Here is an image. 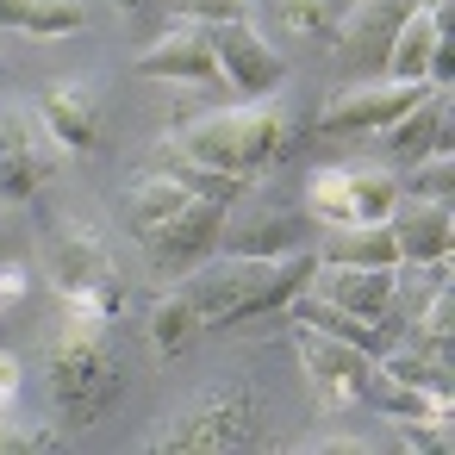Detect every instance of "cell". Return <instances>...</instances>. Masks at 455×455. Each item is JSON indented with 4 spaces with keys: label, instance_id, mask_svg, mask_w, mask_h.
Returning a JSON list of instances; mask_svg holds the SVG:
<instances>
[{
    "label": "cell",
    "instance_id": "6da1fadb",
    "mask_svg": "<svg viewBox=\"0 0 455 455\" xmlns=\"http://www.w3.org/2000/svg\"><path fill=\"white\" fill-rule=\"evenodd\" d=\"M44 393L63 424L88 430L119 399V355H113V312L82 293H57V331L44 349Z\"/></svg>",
    "mask_w": 455,
    "mask_h": 455
},
{
    "label": "cell",
    "instance_id": "7a4b0ae2",
    "mask_svg": "<svg viewBox=\"0 0 455 455\" xmlns=\"http://www.w3.org/2000/svg\"><path fill=\"white\" fill-rule=\"evenodd\" d=\"M299 138V113L275 94L262 100H243V107H212V113H194L169 150H181L188 163H206V169H225V175H262L275 169Z\"/></svg>",
    "mask_w": 455,
    "mask_h": 455
},
{
    "label": "cell",
    "instance_id": "3957f363",
    "mask_svg": "<svg viewBox=\"0 0 455 455\" xmlns=\"http://www.w3.org/2000/svg\"><path fill=\"white\" fill-rule=\"evenodd\" d=\"M312 268H318V256L306 243L287 250V256H206L200 268L181 275V287L200 306V324L225 331V324H243V318L281 312L312 281Z\"/></svg>",
    "mask_w": 455,
    "mask_h": 455
},
{
    "label": "cell",
    "instance_id": "277c9868",
    "mask_svg": "<svg viewBox=\"0 0 455 455\" xmlns=\"http://www.w3.org/2000/svg\"><path fill=\"white\" fill-rule=\"evenodd\" d=\"M262 443V399L243 380L206 387L200 399H188L181 411H169V424L144 443L150 455H231V449H256Z\"/></svg>",
    "mask_w": 455,
    "mask_h": 455
},
{
    "label": "cell",
    "instance_id": "5b68a950",
    "mask_svg": "<svg viewBox=\"0 0 455 455\" xmlns=\"http://www.w3.org/2000/svg\"><path fill=\"white\" fill-rule=\"evenodd\" d=\"M38 268L51 275L57 293L100 299L107 312H119V299H125V281H119L113 243H107L88 219H63V225H51L44 243H38Z\"/></svg>",
    "mask_w": 455,
    "mask_h": 455
},
{
    "label": "cell",
    "instance_id": "8992f818",
    "mask_svg": "<svg viewBox=\"0 0 455 455\" xmlns=\"http://www.w3.org/2000/svg\"><path fill=\"white\" fill-rule=\"evenodd\" d=\"M399 200V175L387 163H349V169H312L306 181V212L318 225H362L387 219Z\"/></svg>",
    "mask_w": 455,
    "mask_h": 455
},
{
    "label": "cell",
    "instance_id": "52a82bcc",
    "mask_svg": "<svg viewBox=\"0 0 455 455\" xmlns=\"http://www.w3.org/2000/svg\"><path fill=\"white\" fill-rule=\"evenodd\" d=\"M57 144L44 138L38 113L7 107L0 113V206H32L57 181Z\"/></svg>",
    "mask_w": 455,
    "mask_h": 455
},
{
    "label": "cell",
    "instance_id": "ba28073f",
    "mask_svg": "<svg viewBox=\"0 0 455 455\" xmlns=\"http://www.w3.org/2000/svg\"><path fill=\"white\" fill-rule=\"evenodd\" d=\"M293 349H299V368L318 393V405L343 411V405H362L368 399V374H374V355L362 343H343L331 331H312V324H293Z\"/></svg>",
    "mask_w": 455,
    "mask_h": 455
},
{
    "label": "cell",
    "instance_id": "9c48e42d",
    "mask_svg": "<svg viewBox=\"0 0 455 455\" xmlns=\"http://www.w3.org/2000/svg\"><path fill=\"white\" fill-rule=\"evenodd\" d=\"M219 225H225V206L219 200H188L181 212H169V219H156V225L138 231L144 262L156 275H188V268H200L219 250Z\"/></svg>",
    "mask_w": 455,
    "mask_h": 455
},
{
    "label": "cell",
    "instance_id": "30bf717a",
    "mask_svg": "<svg viewBox=\"0 0 455 455\" xmlns=\"http://www.w3.org/2000/svg\"><path fill=\"white\" fill-rule=\"evenodd\" d=\"M430 82H399V76H374V82H349L324 100L318 113V132L324 138H374L387 119H399Z\"/></svg>",
    "mask_w": 455,
    "mask_h": 455
},
{
    "label": "cell",
    "instance_id": "8fae6325",
    "mask_svg": "<svg viewBox=\"0 0 455 455\" xmlns=\"http://www.w3.org/2000/svg\"><path fill=\"white\" fill-rule=\"evenodd\" d=\"M206 32H212V57H219V82H231L243 100H262L287 82V57L250 20H219Z\"/></svg>",
    "mask_w": 455,
    "mask_h": 455
},
{
    "label": "cell",
    "instance_id": "7c38bea8",
    "mask_svg": "<svg viewBox=\"0 0 455 455\" xmlns=\"http://www.w3.org/2000/svg\"><path fill=\"white\" fill-rule=\"evenodd\" d=\"M144 82H175V88H219V57H212V32L200 20L188 26H169L156 44L138 51L132 63Z\"/></svg>",
    "mask_w": 455,
    "mask_h": 455
},
{
    "label": "cell",
    "instance_id": "4fadbf2b",
    "mask_svg": "<svg viewBox=\"0 0 455 455\" xmlns=\"http://www.w3.org/2000/svg\"><path fill=\"white\" fill-rule=\"evenodd\" d=\"M374 144H380V163H387V169H405V163H418V156L449 150V88L430 82L399 119H387V125L374 132Z\"/></svg>",
    "mask_w": 455,
    "mask_h": 455
},
{
    "label": "cell",
    "instance_id": "5bb4252c",
    "mask_svg": "<svg viewBox=\"0 0 455 455\" xmlns=\"http://www.w3.org/2000/svg\"><path fill=\"white\" fill-rule=\"evenodd\" d=\"M411 13V0H355V7L331 26V51L343 69H387L393 32Z\"/></svg>",
    "mask_w": 455,
    "mask_h": 455
},
{
    "label": "cell",
    "instance_id": "9a60e30c",
    "mask_svg": "<svg viewBox=\"0 0 455 455\" xmlns=\"http://www.w3.org/2000/svg\"><path fill=\"white\" fill-rule=\"evenodd\" d=\"M387 225H393V243H399V268H430V262L455 256V212H449V200L399 194Z\"/></svg>",
    "mask_w": 455,
    "mask_h": 455
},
{
    "label": "cell",
    "instance_id": "2e32d148",
    "mask_svg": "<svg viewBox=\"0 0 455 455\" xmlns=\"http://www.w3.org/2000/svg\"><path fill=\"white\" fill-rule=\"evenodd\" d=\"M32 113H38L44 138H51L63 156H94V150H100V100H94V88H82V82H51Z\"/></svg>",
    "mask_w": 455,
    "mask_h": 455
},
{
    "label": "cell",
    "instance_id": "e0dca14e",
    "mask_svg": "<svg viewBox=\"0 0 455 455\" xmlns=\"http://www.w3.org/2000/svg\"><path fill=\"white\" fill-rule=\"evenodd\" d=\"M312 293H324L331 306L343 312H362V318H393V299H399V268H343V262H318Z\"/></svg>",
    "mask_w": 455,
    "mask_h": 455
},
{
    "label": "cell",
    "instance_id": "ac0fdd59",
    "mask_svg": "<svg viewBox=\"0 0 455 455\" xmlns=\"http://www.w3.org/2000/svg\"><path fill=\"white\" fill-rule=\"evenodd\" d=\"M449 7L436 13V7H411L405 20H399V32H393V51H387V76H399V82H430V63H436V51L449 44Z\"/></svg>",
    "mask_w": 455,
    "mask_h": 455
},
{
    "label": "cell",
    "instance_id": "d6986e66",
    "mask_svg": "<svg viewBox=\"0 0 455 455\" xmlns=\"http://www.w3.org/2000/svg\"><path fill=\"white\" fill-rule=\"evenodd\" d=\"M299 250V225L287 212H231L225 206V225H219V250L212 256H287Z\"/></svg>",
    "mask_w": 455,
    "mask_h": 455
},
{
    "label": "cell",
    "instance_id": "ffe728a7",
    "mask_svg": "<svg viewBox=\"0 0 455 455\" xmlns=\"http://www.w3.org/2000/svg\"><path fill=\"white\" fill-rule=\"evenodd\" d=\"M318 262H343V268H399V243L387 219H362V225H324Z\"/></svg>",
    "mask_w": 455,
    "mask_h": 455
},
{
    "label": "cell",
    "instance_id": "44dd1931",
    "mask_svg": "<svg viewBox=\"0 0 455 455\" xmlns=\"http://www.w3.org/2000/svg\"><path fill=\"white\" fill-rule=\"evenodd\" d=\"M0 32L20 38H82L88 0H0Z\"/></svg>",
    "mask_w": 455,
    "mask_h": 455
},
{
    "label": "cell",
    "instance_id": "7402d4cb",
    "mask_svg": "<svg viewBox=\"0 0 455 455\" xmlns=\"http://www.w3.org/2000/svg\"><path fill=\"white\" fill-rule=\"evenodd\" d=\"M368 399L380 405V418L387 424H399V418H411V424H449V393H430V387H411V380H393V374H368Z\"/></svg>",
    "mask_w": 455,
    "mask_h": 455
},
{
    "label": "cell",
    "instance_id": "603a6c76",
    "mask_svg": "<svg viewBox=\"0 0 455 455\" xmlns=\"http://www.w3.org/2000/svg\"><path fill=\"white\" fill-rule=\"evenodd\" d=\"M144 324H150V349H156L163 362H169V355H181V349L206 331V324H200V306L188 299V287H181V281H175L169 293H156V306H150V318H144Z\"/></svg>",
    "mask_w": 455,
    "mask_h": 455
},
{
    "label": "cell",
    "instance_id": "cb8c5ba5",
    "mask_svg": "<svg viewBox=\"0 0 455 455\" xmlns=\"http://www.w3.org/2000/svg\"><path fill=\"white\" fill-rule=\"evenodd\" d=\"M449 337H455V287H449V275H443V281L430 287V299L411 312V324L399 331V343H411V349L449 362Z\"/></svg>",
    "mask_w": 455,
    "mask_h": 455
},
{
    "label": "cell",
    "instance_id": "d4e9b609",
    "mask_svg": "<svg viewBox=\"0 0 455 455\" xmlns=\"http://www.w3.org/2000/svg\"><path fill=\"white\" fill-rule=\"evenodd\" d=\"M399 194L411 200H455V156L436 150V156H418L399 169Z\"/></svg>",
    "mask_w": 455,
    "mask_h": 455
},
{
    "label": "cell",
    "instance_id": "484cf974",
    "mask_svg": "<svg viewBox=\"0 0 455 455\" xmlns=\"http://www.w3.org/2000/svg\"><path fill=\"white\" fill-rule=\"evenodd\" d=\"M268 13L281 20L287 38H331V26H337L331 0H268Z\"/></svg>",
    "mask_w": 455,
    "mask_h": 455
},
{
    "label": "cell",
    "instance_id": "4316f807",
    "mask_svg": "<svg viewBox=\"0 0 455 455\" xmlns=\"http://www.w3.org/2000/svg\"><path fill=\"white\" fill-rule=\"evenodd\" d=\"M44 449H63V430L57 424L0 411V455H44Z\"/></svg>",
    "mask_w": 455,
    "mask_h": 455
},
{
    "label": "cell",
    "instance_id": "83f0119b",
    "mask_svg": "<svg viewBox=\"0 0 455 455\" xmlns=\"http://www.w3.org/2000/svg\"><path fill=\"white\" fill-rule=\"evenodd\" d=\"M393 436L405 449H418V455H449V424H411V418H399Z\"/></svg>",
    "mask_w": 455,
    "mask_h": 455
},
{
    "label": "cell",
    "instance_id": "f1b7e54d",
    "mask_svg": "<svg viewBox=\"0 0 455 455\" xmlns=\"http://www.w3.org/2000/svg\"><path fill=\"white\" fill-rule=\"evenodd\" d=\"M181 20H200V26H219V20H243L250 7L243 0H169Z\"/></svg>",
    "mask_w": 455,
    "mask_h": 455
},
{
    "label": "cell",
    "instance_id": "f546056e",
    "mask_svg": "<svg viewBox=\"0 0 455 455\" xmlns=\"http://www.w3.org/2000/svg\"><path fill=\"white\" fill-rule=\"evenodd\" d=\"M299 455H368V443L362 436H306Z\"/></svg>",
    "mask_w": 455,
    "mask_h": 455
},
{
    "label": "cell",
    "instance_id": "4dcf8cb0",
    "mask_svg": "<svg viewBox=\"0 0 455 455\" xmlns=\"http://www.w3.org/2000/svg\"><path fill=\"white\" fill-rule=\"evenodd\" d=\"M20 387H26L20 355H7V349H0V411H13V405H20Z\"/></svg>",
    "mask_w": 455,
    "mask_h": 455
},
{
    "label": "cell",
    "instance_id": "1f68e13d",
    "mask_svg": "<svg viewBox=\"0 0 455 455\" xmlns=\"http://www.w3.org/2000/svg\"><path fill=\"white\" fill-rule=\"evenodd\" d=\"M20 299H26V268L7 262L0 268V318H7V306H20Z\"/></svg>",
    "mask_w": 455,
    "mask_h": 455
},
{
    "label": "cell",
    "instance_id": "d6a6232c",
    "mask_svg": "<svg viewBox=\"0 0 455 455\" xmlns=\"http://www.w3.org/2000/svg\"><path fill=\"white\" fill-rule=\"evenodd\" d=\"M169 7V0H113V13L125 20V26H144V20H156Z\"/></svg>",
    "mask_w": 455,
    "mask_h": 455
},
{
    "label": "cell",
    "instance_id": "836d02e7",
    "mask_svg": "<svg viewBox=\"0 0 455 455\" xmlns=\"http://www.w3.org/2000/svg\"><path fill=\"white\" fill-rule=\"evenodd\" d=\"M411 7H436V13H443V7H449V0H411Z\"/></svg>",
    "mask_w": 455,
    "mask_h": 455
}]
</instances>
